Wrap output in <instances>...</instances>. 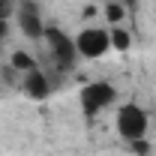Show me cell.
Returning <instances> with one entry per match:
<instances>
[{"mask_svg": "<svg viewBox=\"0 0 156 156\" xmlns=\"http://www.w3.org/2000/svg\"><path fill=\"white\" fill-rule=\"evenodd\" d=\"M114 99H117V90L108 81H87V84L78 90V105H81V111L87 117L102 114Z\"/></svg>", "mask_w": 156, "mask_h": 156, "instance_id": "obj_1", "label": "cell"}, {"mask_svg": "<svg viewBox=\"0 0 156 156\" xmlns=\"http://www.w3.org/2000/svg\"><path fill=\"white\" fill-rule=\"evenodd\" d=\"M117 132L123 141H141L147 135V111L135 102L120 105L117 108Z\"/></svg>", "mask_w": 156, "mask_h": 156, "instance_id": "obj_2", "label": "cell"}, {"mask_svg": "<svg viewBox=\"0 0 156 156\" xmlns=\"http://www.w3.org/2000/svg\"><path fill=\"white\" fill-rule=\"evenodd\" d=\"M75 48H78V57L99 60L111 51V33L105 27H84L75 39Z\"/></svg>", "mask_w": 156, "mask_h": 156, "instance_id": "obj_3", "label": "cell"}, {"mask_svg": "<svg viewBox=\"0 0 156 156\" xmlns=\"http://www.w3.org/2000/svg\"><path fill=\"white\" fill-rule=\"evenodd\" d=\"M45 42L51 48V57L60 69H72L78 60V48H75V39H69L60 27H45Z\"/></svg>", "mask_w": 156, "mask_h": 156, "instance_id": "obj_4", "label": "cell"}, {"mask_svg": "<svg viewBox=\"0 0 156 156\" xmlns=\"http://www.w3.org/2000/svg\"><path fill=\"white\" fill-rule=\"evenodd\" d=\"M18 27H21V33L30 36V39H42L45 36V21L39 15L36 3H21L18 6Z\"/></svg>", "mask_w": 156, "mask_h": 156, "instance_id": "obj_5", "label": "cell"}, {"mask_svg": "<svg viewBox=\"0 0 156 156\" xmlns=\"http://www.w3.org/2000/svg\"><path fill=\"white\" fill-rule=\"evenodd\" d=\"M21 90H24L30 99H48V96H51V78L45 75L42 69H33V72L24 75Z\"/></svg>", "mask_w": 156, "mask_h": 156, "instance_id": "obj_6", "label": "cell"}, {"mask_svg": "<svg viewBox=\"0 0 156 156\" xmlns=\"http://www.w3.org/2000/svg\"><path fill=\"white\" fill-rule=\"evenodd\" d=\"M9 69L27 75V72H33V69H39V66H36V60L30 57L27 51H12V57H9Z\"/></svg>", "mask_w": 156, "mask_h": 156, "instance_id": "obj_7", "label": "cell"}, {"mask_svg": "<svg viewBox=\"0 0 156 156\" xmlns=\"http://www.w3.org/2000/svg\"><path fill=\"white\" fill-rule=\"evenodd\" d=\"M108 33H111V48L114 51H129L132 48V36H129V30L126 27H120V24H114V27H108Z\"/></svg>", "mask_w": 156, "mask_h": 156, "instance_id": "obj_8", "label": "cell"}, {"mask_svg": "<svg viewBox=\"0 0 156 156\" xmlns=\"http://www.w3.org/2000/svg\"><path fill=\"white\" fill-rule=\"evenodd\" d=\"M105 18L111 21V24H120V21L126 18V6H123L120 0H114V3H105Z\"/></svg>", "mask_w": 156, "mask_h": 156, "instance_id": "obj_9", "label": "cell"}, {"mask_svg": "<svg viewBox=\"0 0 156 156\" xmlns=\"http://www.w3.org/2000/svg\"><path fill=\"white\" fill-rule=\"evenodd\" d=\"M15 12V6H12V0H0V21H9V15Z\"/></svg>", "mask_w": 156, "mask_h": 156, "instance_id": "obj_10", "label": "cell"}, {"mask_svg": "<svg viewBox=\"0 0 156 156\" xmlns=\"http://www.w3.org/2000/svg\"><path fill=\"white\" fill-rule=\"evenodd\" d=\"M6 36H9V21H0V48H3Z\"/></svg>", "mask_w": 156, "mask_h": 156, "instance_id": "obj_11", "label": "cell"}, {"mask_svg": "<svg viewBox=\"0 0 156 156\" xmlns=\"http://www.w3.org/2000/svg\"><path fill=\"white\" fill-rule=\"evenodd\" d=\"M120 3H123V6H132V3H135V0H120Z\"/></svg>", "mask_w": 156, "mask_h": 156, "instance_id": "obj_12", "label": "cell"}]
</instances>
